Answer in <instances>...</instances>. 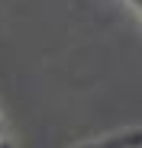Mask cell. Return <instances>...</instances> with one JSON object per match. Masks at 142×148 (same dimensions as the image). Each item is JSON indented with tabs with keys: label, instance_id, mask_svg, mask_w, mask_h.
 <instances>
[{
	"label": "cell",
	"instance_id": "cell-1",
	"mask_svg": "<svg viewBox=\"0 0 142 148\" xmlns=\"http://www.w3.org/2000/svg\"><path fill=\"white\" fill-rule=\"evenodd\" d=\"M0 148H13V138H10V129H7L3 116H0Z\"/></svg>",
	"mask_w": 142,
	"mask_h": 148
}]
</instances>
